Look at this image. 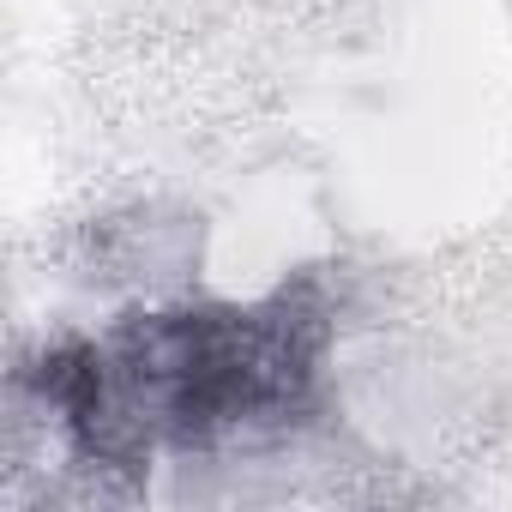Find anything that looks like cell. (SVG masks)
Returning <instances> with one entry per match:
<instances>
[{
    "mask_svg": "<svg viewBox=\"0 0 512 512\" xmlns=\"http://www.w3.org/2000/svg\"><path fill=\"white\" fill-rule=\"evenodd\" d=\"M326 338L320 296L278 290L253 308L139 314L109 344H55L31 380L91 464L133 470L157 446L199 452L302 422Z\"/></svg>",
    "mask_w": 512,
    "mask_h": 512,
    "instance_id": "cell-1",
    "label": "cell"
}]
</instances>
